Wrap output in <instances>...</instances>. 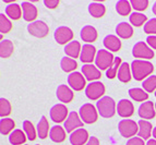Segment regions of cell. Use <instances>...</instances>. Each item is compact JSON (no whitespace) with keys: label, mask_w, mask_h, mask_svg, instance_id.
<instances>
[{"label":"cell","mask_w":156,"mask_h":145,"mask_svg":"<svg viewBox=\"0 0 156 145\" xmlns=\"http://www.w3.org/2000/svg\"><path fill=\"white\" fill-rule=\"evenodd\" d=\"M81 50H82V47H81V44L78 41H72L71 43L66 45L65 47V54L72 59L80 58Z\"/></svg>","instance_id":"obj_22"},{"label":"cell","mask_w":156,"mask_h":145,"mask_svg":"<svg viewBox=\"0 0 156 145\" xmlns=\"http://www.w3.org/2000/svg\"><path fill=\"white\" fill-rule=\"evenodd\" d=\"M155 96H156V92H155Z\"/></svg>","instance_id":"obj_52"},{"label":"cell","mask_w":156,"mask_h":145,"mask_svg":"<svg viewBox=\"0 0 156 145\" xmlns=\"http://www.w3.org/2000/svg\"><path fill=\"white\" fill-rule=\"evenodd\" d=\"M23 130H24V133L26 134V136H27V139H29L30 141H34L36 139L37 131L35 130L34 124L32 123L31 121L25 120V121L23 122Z\"/></svg>","instance_id":"obj_37"},{"label":"cell","mask_w":156,"mask_h":145,"mask_svg":"<svg viewBox=\"0 0 156 145\" xmlns=\"http://www.w3.org/2000/svg\"><path fill=\"white\" fill-rule=\"evenodd\" d=\"M142 87L146 93H153L154 91L156 92V75H151L145 79L142 83Z\"/></svg>","instance_id":"obj_39"},{"label":"cell","mask_w":156,"mask_h":145,"mask_svg":"<svg viewBox=\"0 0 156 145\" xmlns=\"http://www.w3.org/2000/svg\"><path fill=\"white\" fill-rule=\"evenodd\" d=\"M26 139H27V136L25 135L24 131H22V130H20V129L13 130L12 132H11V134L9 135V142H10V144H12V145L24 144Z\"/></svg>","instance_id":"obj_27"},{"label":"cell","mask_w":156,"mask_h":145,"mask_svg":"<svg viewBox=\"0 0 156 145\" xmlns=\"http://www.w3.org/2000/svg\"><path fill=\"white\" fill-rule=\"evenodd\" d=\"M82 74L84 75V78L86 79L87 81H95L101 79V70L96 65H93L92 63H89V65H84L82 67Z\"/></svg>","instance_id":"obj_19"},{"label":"cell","mask_w":156,"mask_h":145,"mask_svg":"<svg viewBox=\"0 0 156 145\" xmlns=\"http://www.w3.org/2000/svg\"><path fill=\"white\" fill-rule=\"evenodd\" d=\"M132 78V72H131V65L128 62H122L118 71V80L122 83L130 82Z\"/></svg>","instance_id":"obj_25"},{"label":"cell","mask_w":156,"mask_h":145,"mask_svg":"<svg viewBox=\"0 0 156 145\" xmlns=\"http://www.w3.org/2000/svg\"><path fill=\"white\" fill-rule=\"evenodd\" d=\"M152 11H153V13L156 16V1L154 2V5H153V9H152Z\"/></svg>","instance_id":"obj_49"},{"label":"cell","mask_w":156,"mask_h":145,"mask_svg":"<svg viewBox=\"0 0 156 145\" xmlns=\"http://www.w3.org/2000/svg\"><path fill=\"white\" fill-rule=\"evenodd\" d=\"M44 5H46L48 9H55L59 5V1L58 0H45Z\"/></svg>","instance_id":"obj_45"},{"label":"cell","mask_w":156,"mask_h":145,"mask_svg":"<svg viewBox=\"0 0 156 145\" xmlns=\"http://www.w3.org/2000/svg\"><path fill=\"white\" fill-rule=\"evenodd\" d=\"M117 112L122 118H129L134 114V106L130 101L128 99H121L118 101Z\"/></svg>","instance_id":"obj_17"},{"label":"cell","mask_w":156,"mask_h":145,"mask_svg":"<svg viewBox=\"0 0 156 145\" xmlns=\"http://www.w3.org/2000/svg\"><path fill=\"white\" fill-rule=\"evenodd\" d=\"M80 36H81V38H82V41H86L87 44H90V43H93V41H96L97 36H98V33H97L96 29H95L94 26L86 25L81 30Z\"/></svg>","instance_id":"obj_20"},{"label":"cell","mask_w":156,"mask_h":145,"mask_svg":"<svg viewBox=\"0 0 156 145\" xmlns=\"http://www.w3.org/2000/svg\"><path fill=\"white\" fill-rule=\"evenodd\" d=\"M132 5H131L130 1H127V0H120L118 1L117 5H116V10L119 13L120 16H127L130 14V11Z\"/></svg>","instance_id":"obj_36"},{"label":"cell","mask_w":156,"mask_h":145,"mask_svg":"<svg viewBox=\"0 0 156 145\" xmlns=\"http://www.w3.org/2000/svg\"><path fill=\"white\" fill-rule=\"evenodd\" d=\"M155 104H153V101H144V103H142L138 110L139 116L143 120L153 119L155 117Z\"/></svg>","instance_id":"obj_14"},{"label":"cell","mask_w":156,"mask_h":145,"mask_svg":"<svg viewBox=\"0 0 156 145\" xmlns=\"http://www.w3.org/2000/svg\"><path fill=\"white\" fill-rule=\"evenodd\" d=\"M85 145H99V141L97 137L95 136H91L90 137V140L87 141V143H86Z\"/></svg>","instance_id":"obj_47"},{"label":"cell","mask_w":156,"mask_h":145,"mask_svg":"<svg viewBox=\"0 0 156 145\" xmlns=\"http://www.w3.org/2000/svg\"><path fill=\"white\" fill-rule=\"evenodd\" d=\"M130 2L132 8L136 11H144L148 7L147 0H132Z\"/></svg>","instance_id":"obj_43"},{"label":"cell","mask_w":156,"mask_h":145,"mask_svg":"<svg viewBox=\"0 0 156 145\" xmlns=\"http://www.w3.org/2000/svg\"><path fill=\"white\" fill-rule=\"evenodd\" d=\"M129 21H130V23L132 24L133 26L135 27H140L147 22V16L145 14L141 12H133L130 14V18H129Z\"/></svg>","instance_id":"obj_34"},{"label":"cell","mask_w":156,"mask_h":145,"mask_svg":"<svg viewBox=\"0 0 156 145\" xmlns=\"http://www.w3.org/2000/svg\"><path fill=\"white\" fill-rule=\"evenodd\" d=\"M68 108L63 104H57L55 106H52L50 109V118L54 122H60L65 121L68 118Z\"/></svg>","instance_id":"obj_12"},{"label":"cell","mask_w":156,"mask_h":145,"mask_svg":"<svg viewBox=\"0 0 156 145\" xmlns=\"http://www.w3.org/2000/svg\"><path fill=\"white\" fill-rule=\"evenodd\" d=\"M103 44L107 50L110 51H119L121 48V41L116 35H107L103 41Z\"/></svg>","instance_id":"obj_23"},{"label":"cell","mask_w":156,"mask_h":145,"mask_svg":"<svg viewBox=\"0 0 156 145\" xmlns=\"http://www.w3.org/2000/svg\"><path fill=\"white\" fill-rule=\"evenodd\" d=\"M54 37H55L56 41L59 45H66L69 44L72 41L73 38V32L70 27L68 26H60L54 33Z\"/></svg>","instance_id":"obj_9"},{"label":"cell","mask_w":156,"mask_h":145,"mask_svg":"<svg viewBox=\"0 0 156 145\" xmlns=\"http://www.w3.org/2000/svg\"><path fill=\"white\" fill-rule=\"evenodd\" d=\"M60 67H61L62 71H65V72L72 73L76 69V67H78V63H76V59H72L70 57H63L61 59V62H60Z\"/></svg>","instance_id":"obj_35"},{"label":"cell","mask_w":156,"mask_h":145,"mask_svg":"<svg viewBox=\"0 0 156 145\" xmlns=\"http://www.w3.org/2000/svg\"><path fill=\"white\" fill-rule=\"evenodd\" d=\"M152 134H153V137L156 140V127L153 129V133H152Z\"/></svg>","instance_id":"obj_50"},{"label":"cell","mask_w":156,"mask_h":145,"mask_svg":"<svg viewBox=\"0 0 156 145\" xmlns=\"http://www.w3.org/2000/svg\"><path fill=\"white\" fill-rule=\"evenodd\" d=\"M83 127V121L81 119V117L79 116L78 112L72 111L69 114L67 120L65 121V129L67 132L72 133L73 131L80 129Z\"/></svg>","instance_id":"obj_10"},{"label":"cell","mask_w":156,"mask_h":145,"mask_svg":"<svg viewBox=\"0 0 156 145\" xmlns=\"http://www.w3.org/2000/svg\"><path fill=\"white\" fill-rule=\"evenodd\" d=\"M96 108L98 114L103 118H112V117L115 116V114L117 111L116 103L109 96L101 97L96 103Z\"/></svg>","instance_id":"obj_2"},{"label":"cell","mask_w":156,"mask_h":145,"mask_svg":"<svg viewBox=\"0 0 156 145\" xmlns=\"http://www.w3.org/2000/svg\"><path fill=\"white\" fill-rule=\"evenodd\" d=\"M154 71V65L152 62L147 60L136 59L131 63V72L132 76L136 81H143L147 79L148 75H151Z\"/></svg>","instance_id":"obj_1"},{"label":"cell","mask_w":156,"mask_h":145,"mask_svg":"<svg viewBox=\"0 0 156 145\" xmlns=\"http://www.w3.org/2000/svg\"><path fill=\"white\" fill-rule=\"evenodd\" d=\"M128 93H129V95H130V97L133 99V101H139V103H141V101H145L146 99L148 98V94L144 91L143 88H139V87L130 88Z\"/></svg>","instance_id":"obj_32"},{"label":"cell","mask_w":156,"mask_h":145,"mask_svg":"<svg viewBox=\"0 0 156 145\" xmlns=\"http://www.w3.org/2000/svg\"><path fill=\"white\" fill-rule=\"evenodd\" d=\"M66 131L62 127L60 126H55L50 129L49 132V137L52 142L55 143H62L66 140Z\"/></svg>","instance_id":"obj_26"},{"label":"cell","mask_w":156,"mask_h":145,"mask_svg":"<svg viewBox=\"0 0 156 145\" xmlns=\"http://www.w3.org/2000/svg\"><path fill=\"white\" fill-rule=\"evenodd\" d=\"M121 63H122V62H121V58H119V57L115 58V61H114V63H112V65L106 71L107 78L110 79V80H112V79L116 78V76H117L118 71H119L120 65H121Z\"/></svg>","instance_id":"obj_38"},{"label":"cell","mask_w":156,"mask_h":145,"mask_svg":"<svg viewBox=\"0 0 156 145\" xmlns=\"http://www.w3.org/2000/svg\"><path fill=\"white\" fill-rule=\"evenodd\" d=\"M96 48L91 44H85L82 47V50H81L80 55V60L82 62H84L85 65H89L91 63L93 60H95L96 58Z\"/></svg>","instance_id":"obj_16"},{"label":"cell","mask_w":156,"mask_h":145,"mask_svg":"<svg viewBox=\"0 0 156 145\" xmlns=\"http://www.w3.org/2000/svg\"><path fill=\"white\" fill-rule=\"evenodd\" d=\"M89 12L93 18L99 19L101 16H104V14L106 13V8L103 3L99 2H92L89 5Z\"/></svg>","instance_id":"obj_31"},{"label":"cell","mask_w":156,"mask_h":145,"mask_svg":"<svg viewBox=\"0 0 156 145\" xmlns=\"http://www.w3.org/2000/svg\"><path fill=\"white\" fill-rule=\"evenodd\" d=\"M80 117L81 119L83 120L84 123L92 124L94 122H96L97 118H98V111L97 109L90 103H86L80 107Z\"/></svg>","instance_id":"obj_4"},{"label":"cell","mask_w":156,"mask_h":145,"mask_svg":"<svg viewBox=\"0 0 156 145\" xmlns=\"http://www.w3.org/2000/svg\"><path fill=\"white\" fill-rule=\"evenodd\" d=\"M22 12H23V19L27 22H35L37 18V8L30 1H24L21 5Z\"/></svg>","instance_id":"obj_15"},{"label":"cell","mask_w":156,"mask_h":145,"mask_svg":"<svg viewBox=\"0 0 156 145\" xmlns=\"http://www.w3.org/2000/svg\"><path fill=\"white\" fill-rule=\"evenodd\" d=\"M85 80L86 79L83 76V74L80 72H72L68 76V84L70 85V87L73 91L80 92L85 87Z\"/></svg>","instance_id":"obj_11"},{"label":"cell","mask_w":156,"mask_h":145,"mask_svg":"<svg viewBox=\"0 0 156 145\" xmlns=\"http://www.w3.org/2000/svg\"><path fill=\"white\" fill-rule=\"evenodd\" d=\"M115 61V58L112 52L106 49H101L97 51L96 58H95V63L99 70H108L112 65Z\"/></svg>","instance_id":"obj_3"},{"label":"cell","mask_w":156,"mask_h":145,"mask_svg":"<svg viewBox=\"0 0 156 145\" xmlns=\"http://www.w3.org/2000/svg\"><path fill=\"white\" fill-rule=\"evenodd\" d=\"M48 132H50L48 120H47V118L45 116H42L38 124H37V135L39 136V139L44 140V139H46L48 136Z\"/></svg>","instance_id":"obj_30"},{"label":"cell","mask_w":156,"mask_h":145,"mask_svg":"<svg viewBox=\"0 0 156 145\" xmlns=\"http://www.w3.org/2000/svg\"><path fill=\"white\" fill-rule=\"evenodd\" d=\"M16 127V123L10 118H2L0 120V132L2 135H10Z\"/></svg>","instance_id":"obj_33"},{"label":"cell","mask_w":156,"mask_h":145,"mask_svg":"<svg viewBox=\"0 0 156 145\" xmlns=\"http://www.w3.org/2000/svg\"><path fill=\"white\" fill-rule=\"evenodd\" d=\"M105 94V86L101 82L95 81L91 82L85 87V95L91 101H99L101 97H104Z\"/></svg>","instance_id":"obj_5"},{"label":"cell","mask_w":156,"mask_h":145,"mask_svg":"<svg viewBox=\"0 0 156 145\" xmlns=\"http://www.w3.org/2000/svg\"><path fill=\"white\" fill-rule=\"evenodd\" d=\"M25 145H26V144H25Z\"/></svg>","instance_id":"obj_54"},{"label":"cell","mask_w":156,"mask_h":145,"mask_svg":"<svg viewBox=\"0 0 156 145\" xmlns=\"http://www.w3.org/2000/svg\"><path fill=\"white\" fill-rule=\"evenodd\" d=\"M146 145H156V140L155 139H152V140H148Z\"/></svg>","instance_id":"obj_48"},{"label":"cell","mask_w":156,"mask_h":145,"mask_svg":"<svg viewBox=\"0 0 156 145\" xmlns=\"http://www.w3.org/2000/svg\"><path fill=\"white\" fill-rule=\"evenodd\" d=\"M139 126V136L143 140H148L151 137L152 133H153V126L150 121H146V120H140L138 122Z\"/></svg>","instance_id":"obj_21"},{"label":"cell","mask_w":156,"mask_h":145,"mask_svg":"<svg viewBox=\"0 0 156 145\" xmlns=\"http://www.w3.org/2000/svg\"><path fill=\"white\" fill-rule=\"evenodd\" d=\"M144 33L151 35H155L156 34V18L148 20L144 25Z\"/></svg>","instance_id":"obj_42"},{"label":"cell","mask_w":156,"mask_h":145,"mask_svg":"<svg viewBox=\"0 0 156 145\" xmlns=\"http://www.w3.org/2000/svg\"><path fill=\"white\" fill-rule=\"evenodd\" d=\"M127 145H146L144 144V140L141 137H131L127 141Z\"/></svg>","instance_id":"obj_44"},{"label":"cell","mask_w":156,"mask_h":145,"mask_svg":"<svg viewBox=\"0 0 156 145\" xmlns=\"http://www.w3.org/2000/svg\"><path fill=\"white\" fill-rule=\"evenodd\" d=\"M69 140L72 145H85L90 140L89 132L83 128H80L71 133Z\"/></svg>","instance_id":"obj_13"},{"label":"cell","mask_w":156,"mask_h":145,"mask_svg":"<svg viewBox=\"0 0 156 145\" xmlns=\"http://www.w3.org/2000/svg\"><path fill=\"white\" fill-rule=\"evenodd\" d=\"M27 31L37 38H44L49 33V27L44 21H35L27 25Z\"/></svg>","instance_id":"obj_8"},{"label":"cell","mask_w":156,"mask_h":145,"mask_svg":"<svg viewBox=\"0 0 156 145\" xmlns=\"http://www.w3.org/2000/svg\"><path fill=\"white\" fill-rule=\"evenodd\" d=\"M11 114V104L8 99L0 98V116L5 118Z\"/></svg>","instance_id":"obj_41"},{"label":"cell","mask_w":156,"mask_h":145,"mask_svg":"<svg viewBox=\"0 0 156 145\" xmlns=\"http://www.w3.org/2000/svg\"><path fill=\"white\" fill-rule=\"evenodd\" d=\"M155 110H156V103H155Z\"/></svg>","instance_id":"obj_51"},{"label":"cell","mask_w":156,"mask_h":145,"mask_svg":"<svg viewBox=\"0 0 156 145\" xmlns=\"http://www.w3.org/2000/svg\"><path fill=\"white\" fill-rule=\"evenodd\" d=\"M133 57L136 59H153L154 58V51L150 48L147 44L144 41H138L133 46L132 49Z\"/></svg>","instance_id":"obj_7"},{"label":"cell","mask_w":156,"mask_h":145,"mask_svg":"<svg viewBox=\"0 0 156 145\" xmlns=\"http://www.w3.org/2000/svg\"><path fill=\"white\" fill-rule=\"evenodd\" d=\"M57 98L59 99L61 103H71L74 98V94H73V91L71 90L68 85H65V84H61L57 87Z\"/></svg>","instance_id":"obj_18"},{"label":"cell","mask_w":156,"mask_h":145,"mask_svg":"<svg viewBox=\"0 0 156 145\" xmlns=\"http://www.w3.org/2000/svg\"><path fill=\"white\" fill-rule=\"evenodd\" d=\"M116 33L120 38L128 39L133 35V29L131 24L127 23V22H121L116 26Z\"/></svg>","instance_id":"obj_24"},{"label":"cell","mask_w":156,"mask_h":145,"mask_svg":"<svg viewBox=\"0 0 156 145\" xmlns=\"http://www.w3.org/2000/svg\"><path fill=\"white\" fill-rule=\"evenodd\" d=\"M37 145H38V144H37Z\"/></svg>","instance_id":"obj_53"},{"label":"cell","mask_w":156,"mask_h":145,"mask_svg":"<svg viewBox=\"0 0 156 145\" xmlns=\"http://www.w3.org/2000/svg\"><path fill=\"white\" fill-rule=\"evenodd\" d=\"M146 44L151 47L152 49H156V35H151L146 38Z\"/></svg>","instance_id":"obj_46"},{"label":"cell","mask_w":156,"mask_h":145,"mask_svg":"<svg viewBox=\"0 0 156 145\" xmlns=\"http://www.w3.org/2000/svg\"><path fill=\"white\" fill-rule=\"evenodd\" d=\"M118 130L121 136L123 137H132L139 132V126L134 120L125 119L118 123Z\"/></svg>","instance_id":"obj_6"},{"label":"cell","mask_w":156,"mask_h":145,"mask_svg":"<svg viewBox=\"0 0 156 145\" xmlns=\"http://www.w3.org/2000/svg\"><path fill=\"white\" fill-rule=\"evenodd\" d=\"M5 14L12 20H19V19L23 16L21 5H16V3H10L5 7Z\"/></svg>","instance_id":"obj_28"},{"label":"cell","mask_w":156,"mask_h":145,"mask_svg":"<svg viewBox=\"0 0 156 145\" xmlns=\"http://www.w3.org/2000/svg\"><path fill=\"white\" fill-rule=\"evenodd\" d=\"M14 51V46L13 43L9 39H2L0 43V57L5 59V58L11 57V55Z\"/></svg>","instance_id":"obj_29"},{"label":"cell","mask_w":156,"mask_h":145,"mask_svg":"<svg viewBox=\"0 0 156 145\" xmlns=\"http://www.w3.org/2000/svg\"><path fill=\"white\" fill-rule=\"evenodd\" d=\"M11 30H12V23L10 20L3 13H0V32L2 34H7Z\"/></svg>","instance_id":"obj_40"}]
</instances>
